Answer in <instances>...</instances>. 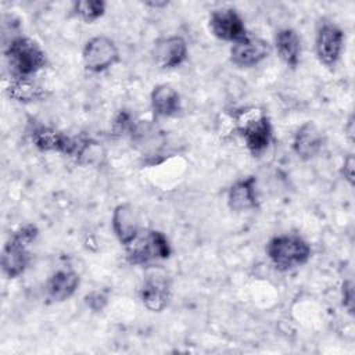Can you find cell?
Wrapping results in <instances>:
<instances>
[{
    "label": "cell",
    "instance_id": "obj_1",
    "mask_svg": "<svg viewBox=\"0 0 355 355\" xmlns=\"http://www.w3.org/2000/svg\"><path fill=\"white\" fill-rule=\"evenodd\" d=\"M6 60L11 76L32 78L46 65V54L42 47L29 37H15L6 49Z\"/></svg>",
    "mask_w": 355,
    "mask_h": 355
},
{
    "label": "cell",
    "instance_id": "obj_2",
    "mask_svg": "<svg viewBox=\"0 0 355 355\" xmlns=\"http://www.w3.org/2000/svg\"><path fill=\"white\" fill-rule=\"evenodd\" d=\"M36 236L37 229L33 225H24L14 232V234L6 243L1 254V266L3 272L10 279H14L25 272L31 261L29 245L33 243Z\"/></svg>",
    "mask_w": 355,
    "mask_h": 355
},
{
    "label": "cell",
    "instance_id": "obj_3",
    "mask_svg": "<svg viewBox=\"0 0 355 355\" xmlns=\"http://www.w3.org/2000/svg\"><path fill=\"white\" fill-rule=\"evenodd\" d=\"M266 252L272 263L279 270L286 272L304 265L311 257V247L298 236L283 234L268 243Z\"/></svg>",
    "mask_w": 355,
    "mask_h": 355
},
{
    "label": "cell",
    "instance_id": "obj_4",
    "mask_svg": "<svg viewBox=\"0 0 355 355\" xmlns=\"http://www.w3.org/2000/svg\"><path fill=\"white\" fill-rule=\"evenodd\" d=\"M125 248L128 261L133 265L166 259L171 255L168 239L157 230H141Z\"/></svg>",
    "mask_w": 355,
    "mask_h": 355
},
{
    "label": "cell",
    "instance_id": "obj_5",
    "mask_svg": "<svg viewBox=\"0 0 355 355\" xmlns=\"http://www.w3.org/2000/svg\"><path fill=\"white\" fill-rule=\"evenodd\" d=\"M239 118V130L247 148L254 157H259L272 141V125L262 111H244Z\"/></svg>",
    "mask_w": 355,
    "mask_h": 355
},
{
    "label": "cell",
    "instance_id": "obj_6",
    "mask_svg": "<svg viewBox=\"0 0 355 355\" xmlns=\"http://www.w3.org/2000/svg\"><path fill=\"white\" fill-rule=\"evenodd\" d=\"M85 68L92 72H103L119 60L118 49L112 39L107 36L92 37L83 49Z\"/></svg>",
    "mask_w": 355,
    "mask_h": 355
},
{
    "label": "cell",
    "instance_id": "obj_7",
    "mask_svg": "<svg viewBox=\"0 0 355 355\" xmlns=\"http://www.w3.org/2000/svg\"><path fill=\"white\" fill-rule=\"evenodd\" d=\"M211 32L220 40L239 43L248 37L241 17L234 8H220L212 11L209 17Z\"/></svg>",
    "mask_w": 355,
    "mask_h": 355
},
{
    "label": "cell",
    "instance_id": "obj_8",
    "mask_svg": "<svg viewBox=\"0 0 355 355\" xmlns=\"http://www.w3.org/2000/svg\"><path fill=\"white\" fill-rule=\"evenodd\" d=\"M343 46H344V33L341 28H338L336 24L329 21L322 22L318 28L316 40H315V47H316V54L319 61L327 67L334 65L340 58Z\"/></svg>",
    "mask_w": 355,
    "mask_h": 355
},
{
    "label": "cell",
    "instance_id": "obj_9",
    "mask_svg": "<svg viewBox=\"0 0 355 355\" xmlns=\"http://www.w3.org/2000/svg\"><path fill=\"white\" fill-rule=\"evenodd\" d=\"M270 54V46L268 42L259 37H251L234 43L230 49V60L237 67H254L265 60Z\"/></svg>",
    "mask_w": 355,
    "mask_h": 355
},
{
    "label": "cell",
    "instance_id": "obj_10",
    "mask_svg": "<svg viewBox=\"0 0 355 355\" xmlns=\"http://www.w3.org/2000/svg\"><path fill=\"white\" fill-rule=\"evenodd\" d=\"M187 57V44L180 36L162 37L155 43L154 58L161 68L179 67Z\"/></svg>",
    "mask_w": 355,
    "mask_h": 355
},
{
    "label": "cell",
    "instance_id": "obj_11",
    "mask_svg": "<svg viewBox=\"0 0 355 355\" xmlns=\"http://www.w3.org/2000/svg\"><path fill=\"white\" fill-rule=\"evenodd\" d=\"M112 227L118 240L123 245L129 244L143 230L140 227L137 212L129 204H121L115 208L112 215Z\"/></svg>",
    "mask_w": 355,
    "mask_h": 355
},
{
    "label": "cell",
    "instance_id": "obj_12",
    "mask_svg": "<svg viewBox=\"0 0 355 355\" xmlns=\"http://www.w3.org/2000/svg\"><path fill=\"white\" fill-rule=\"evenodd\" d=\"M323 146V136L313 122L304 123L295 133L293 148L301 159L313 158Z\"/></svg>",
    "mask_w": 355,
    "mask_h": 355
},
{
    "label": "cell",
    "instance_id": "obj_13",
    "mask_svg": "<svg viewBox=\"0 0 355 355\" xmlns=\"http://www.w3.org/2000/svg\"><path fill=\"white\" fill-rule=\"evenodd\" d=\"M171 298V287L165 279L150 277L140 288V300L143 305L151 312H161L165 309Z\"/></svg>",
    "mask_w": 355,
    "mask_h": 355
},
{
    "label": "cell",
    "instance_id": "obj_14",
    "mask_svg": "<svg viewBox=\"0 0 355 355\" xmlns=\"http://www.w3.org/2000/svg\"><path fill=\"white\" fill-rule=\"evenodd\" d=\"M79 275L72 270L55 272L46 286L47 298L53 302H60L69 298L79 286Z\"/></svg>",
    "mask_w": 355,
    "mask_h": 355
},
{
    "label": "cell",
    "instance_id": "obj_15",
    "mask_svg": "<svg viewBox=\"0 0 355 355\" xmlns=\"http://www.w3.org/2000/svg\"><path fill=\"white\" fill-rule=\"evenodd\" d=\"M151 107L158 116H173L180 108V96L171 85H158L151 92Z\"/></svg>",
    "mask_w": 355,
    "mask_h": 355
},
{
    "label": "cell",
    "instance_id": "obj_16",
    "mask_svg": "<svg viewBox=\"0 0 355 355\" xmlns=\"http://www.w3.org/2000/svg\"><path fill=\"white\" fill-rule=\"evenodd\" d=\"M227 202L233 211H245L250 208H255L258 202L255 178L250 176L233 184L227 194Z\"/></svg>",
    "mask_w": 355,
    "mask_h": 355
},
{
    "label": "cell",
    "instance_id": "obj_17",
    "mask_svg": "<svg viewBox=\"0 0 355 355\" xmlns=\"http://www.w3.org/2000/svg\"><path fill=\"white\" fill-rule=\"evenodd\" d=\"M279 57L283 62L291 68L297 67L301 55V40L295 31L286 28L280 29L275 37Z\"/></svg>",
    "mask_w": 355,
    "mask_h": 355
},
{
    "label": "cell",
    "instance_id": "obj_18",
    "mask_svg": "<svg viewBox=\"0 0 355 355\" xmlns=\"http://www.w3.org/2000/svg\"><path fill=\"white\" fill-rule=\"evenodd\" d=\"M6 90L11 98L22 103L37 101L46 97V90L31 78L11 76V80L6 86Z\"/></svg>",
    "mask_w": 355,
    "mask_h": 355
},
{
    "label": "cell",
    "instance_id": "obj_19",
    "mask_svg": "<svg viewBox=\"0 0 355 355\" xmlns=\"http://www.w3.org/2000/svg\"><path fill=\"white\" fill-rule=\"evenodd\" d=\"M75 14L85 22H93L105 11V3L101 0H80L73 3Z\"/></svg>",
    "mask_w": 355,
    "mask_h": 355
},
{
    "label": "cell",
    "instance_id": "obj_20",
    "mask_svg": "<svg viewBox=\"0 0 355 355\" xmlns=\"http://www.w3.org/2000/svg\"><path fill=\"white\" fill-rule=\"evenodd\" d=\"M133 126L135 125L132 122V118L126 111H121L112 123V129L118 135H123L125 132H132Z\"/></svg>",
    "mask_w": 355,
    "mask_h": 355
},
{
    "label": "cell",
    "instance_id": "obj_21",
    "mask_svg": "<svg viewBox=\"0 0 355 355\" xmlns=\"http://www.w3.org/2000/svg\"><path fill=\"white\" fill-rule=\"evenodd\" d=\"M343 305L348 309L349 313H352L354 309V284L351 280H347L343 284Z\"/></svg>",
    "mask_w": 355,
    "mask_h": 355
},
{
    "label": "cell",
    "instance_id": "obj_22",
    "mask_svg": "<svg viewBox=\"0 0 355 355\" xmlns=\"http://www.w3.org/2000/svg\"><path fill=\"white\" fill-rule=\"evenodd\" d=\"M105 302H107V298H105L101 293H92V294H89V295L86 297V304H87L92 309H94V311L103 309L104 305H105Z\"/></svg>",
    "mask_w": 355,
    "mask_h": 355
},
{
    "label": "cell",
    "instance_id": "obj_23",
    "mask_svg": "<svg viewBox=\"0 0 355 355\" xmlns=\"http://www.w3.org/2000/svg\"><path fill=\"white\" fill-rule=\"evenodd\" d=\"M354 165H355L354 155L352 154L347 155V158L344 159V164H343V175H344V179L349 184L354 183Z\"/></svg>",
    "mask_w": 355,
    "mask_h": 355
},
{
    "label": "cell",
    "instance_id": "obj_24",
    "mask_svg": "<svg viewBox=\"0 0 355 355\" xmlns=\"http://www.w3.org/2000/svg\"><path fill=\"white\" fill-rule=\"evenodd\" d=\"M147 4H148V6H153V7H162V6H166L168 3H166V1H162V3H157V1L154 3V1H151V3H147Z\"/></svg>",
    "mask_w": 355,
    "mask_h": 355
}]
</instances>
